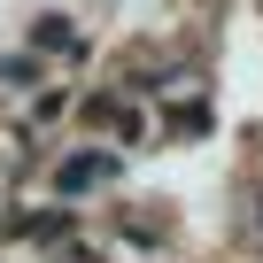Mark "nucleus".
I'll return each mask as SVG.
<instances>
[{
  "label": "nucleus",
  "instance_id": "nucleus-1",
  "mask_svg": "<svg viewBox=\"0 0 263 263\" xmlns=\"http://www.w3.org/2000/svg\"><path fill=\"white\" fill-rule=\"evenodd\" d=\"M116 178V155H70L54 171V194H85V186H108Z\"/></svg>",
  "mask_w": 263,
  "mask_h": 263
}]
</instances>
